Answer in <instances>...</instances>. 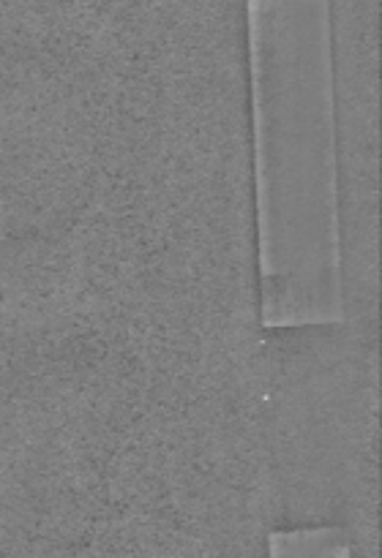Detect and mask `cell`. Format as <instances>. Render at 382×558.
<instances>
[{"label": "cell", "instance_id": "2", "mask_svg": "<svg viewBox=\"0 0 382 558\" xmlns=\"http://www.w3.org/2000/svg\"><path fill=\"white\" fill-rule=\"evenodd\" d=\"M265 483L289 521L371 518L380 450V332L344 319L262 325L254 354Z\"/></svg>", "mask_w": 382, "mask_h": 558}, {"label": "cell", "instance_id": "3", "mask_svg": "<svg viewBox=\"0 0 382 558\" xmlns=\"http://www.w3.org/2000/svg\"><path fill=\"white\" fill-rule=\"evenodd\" d=\"M342 319L380 330L377 0H331Z\"/></svg>", "mask_w": 382, "mask_h": 558}, {"label": "cell", "instance_id": "1", "mask_svg": "<svg viewBox=\"0 0 382 558\" xmlns=\"http://www.w3.org/2000/svg\"><path fill=\"white\" fill-rule=\"evenodd\" d=\"M262 325L342 319L331 0H243Z\"/></svg>", "mask_w": 382, "mask_h": 558}]
</instances>
